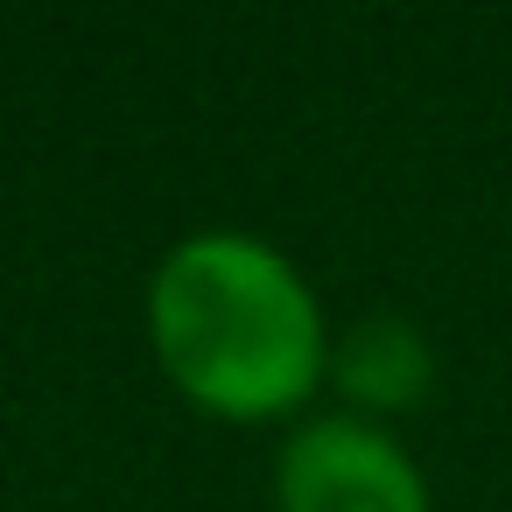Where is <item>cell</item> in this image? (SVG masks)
<instances>
[{"instance_id":"3","label":"cell","mask_w":512,"mask_h":512,"mask_svg":"<svg viewBox=\"0 0 512 512\" xmlns=\"http://www.w3.org/2000/svg\"><path fill=\"white\" fill-rule=\"evenodd\" d=\"M337 379L365 407H414L428 386V344L400 316H372L337 344Z\"/></svg>"},{"instance_id":"1","label":"cell","mask_w":512,"mask_h":512,"mask_svg":"<svg viewBox=\"0 0 512 512\" xmlns=\"http://www.w3.org/2000/svg\"><path fill=\"white\" fill-rule=\"evenodd\" d=\"M148 337L169 379L225 421L288 414L323 372V323L309 288L281 253L232 232L190 239L162 260L148 288Z\"/></svg>"},{"instance_id":"2","label":"cell","mask_w":512,"mask_h":512,"mask_svg":"<svg viewBox=\"0 0 512 512\" xmlns=\"http://www.w3.org/2000/svg\"><path fill=\"white\" fill-rule=\"evenodd\" d=\"M281 512H428V505L421 477L386 435L358 421H316L281 456Z\"/></svg>"}]
</instances>
